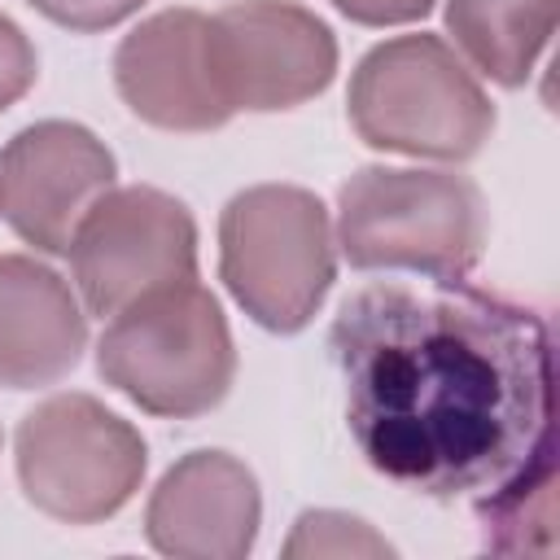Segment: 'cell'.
Masks as SVG:
<instances>
[{
    "label": "cell",
    "mask_w": 560,
    "mask_h": 560,
    "mask_svg": "<svg viewBox=\"0 0 560 560\" xmlns=\"http://www.w3.org/2000/svg\"><path fill=\"white\" fill-rule=\"evenodd\" d=\"M13 468L31 508L61 525H96L136 499L149 446L131 420L70 389L35 402L18 420Z\"/></svg>",
    "instance_id": "cell-6"
},
{
    "label": "cell",
    "mask_w": 560,
    "mask_h": 560,
    "mask_svg": "<svg viewBox=\"0 0 560 560\" xmlns=\"http://www.w3.org/2000/svg\"><path fill=\"white\" fill-rule=\"evenodd\" d=\"M88 311L74 284L35 254H0V385L44 389L79 368Z\"/></svg>",
    "instance_id": "cell-12"
},
{
    "label": "cell",
    "mask_w": 560,
    "mask_h": 560,
    "mask_svg": "<svg viewBox=\"0 0 560 560\" xmlns=\"http://www.w3.org/2000/svg\"><path fill=\"white\" fill-rule=\"evenodd\" d=\"M96 372L149 416L197 420L214 411L236 381V346L219 298L197 276L136 298L109 315Z\"/></svg>",
    "instance_id": "cell-4"
},
{
    "label": "cell",
    "mask_w": 560,
    "mask_h": 560,
    "mask_svg": "<svg viewBox=\"0 0 560 560\" xmlns=\"http://www.w3.org/2000/svg\"><path fill=\"white\" fill-rule=\"evenodd\" d=\"M114 88L158 131L197 136L232 122L210 66V13L201 9H162L136 22L114 48Z\"/></svg>",
    "instance_id": "cell-10"
},
{
    "label": "cell",
    "mask_w": 560,
    "mask_h": 560,
    "mask_svg": "<svg viewBox=\"0 0 560 560\" xmlns=\"http://www.w3.org/2000/svg\"><path fill=\"white\" fill-rule=\"evenodd\" d=\"M346 118L368 149L468 162L494 131V105L464 57L429 31L372 44L350 70Z\"/></svg>",
    "instance_id": "cell-3"
},
{
    "label": "cell",
    "mask_w": 560,
    "mask_h": 560,
    "mask_svg": "<svg viewBox=\"0 0 560 560\" xmlns=\"http://www.w3.org/2000/svg\"><path fill=\"white\" fill-rule=\"evenodd\" d=\"M118 162L83 122L44 118L0 149V214L39 254H66L83 214L114 188Z\"/></svg>",
    "instance_id": "cell-9"
},
{
    "label": "cell",
    "mask_w": 560,
    "mask_h": 560,
    "mask_svg": "<svg viewBox=\"0 0 560 560\" xmlns=\"http://www.w3.org/2000/svg\"><path fill=\"white\" fill-rule=\"evenodd\" d=\"M481 542L499 556H551L556 551V451L516 472L494 494L477 499Z\"/></svg>",
    "instance_id": "cell-14"
},
{
    "label": "cell",
    "mask_w": 560,
    "mask_h": 560,
    "mask_svg": "<svg viewBox=\"0 0 560 560\" xmlns=\"http://www.w3.org/2000/svg\"><path fill=\"white\" fill-rule=\"evenodd\" d=\"M560 0H446L451 48L477 79L525 88L556 35Z\"/></svg>",
    "instance_id": "cell-13"
},
{
    "label": "cell",
    "mask_w": 560,
    "mask_h": 560,
    "mask_svg": "<svg viewBox=\"0 0 560 560\" xmlns=\"http://www.w3.org/2000/svg\"><path fill=\"white\" fill-rule=\"evenodd\" d=\"M39 79V52L31 44V35L0 13V114L9 105H18Z\"/></svg>",
    "instance_id": "cell-16"
},
{
    "label": "cell",
    "mask_w": 560,
    "mask_h": 560,
    "mask_svg": "<svg viewBox=\"0 0 560 560\" xmlns=\"http://www.w3.org/2000/svg\"><path fill=\"white\" fill-rule=\"evenodd\" d=\"M258 477L219 446L179 455L144 503L149 547L175 560H245L258 542Z\"/></svg>",
    "instance_id": "cell-11"
},
{
    "label": "cell",
    "mask_w": 560,
    "mask_h": 560,
    "mask_svg": "<svg viewBox=\"0 0 560 560\" xmlns=\"http://www.w3.org/2000/svg\"><path fill=\"white\" fill-rule=\"evenodd\" d=\"M438 0H332V9L359 26H407L420 22Z\"/></svg>",
    "instance_id": "cell-18"
},
{
    "label": "cell",
    "mask_w": 560,
    "mask_h": 560,
    "mask_svg": "<svg viewBox=\"0 0 560 560\" xmlns=\"http://www.w3.org/2000/svg\"><path fill=\"white\" fill-rule=\"evenodd\" d=\"M210 66L232 114L315 101L337 74V35L293 0H232L210 13Z\"/></svg>",
    "instance_id": "cell-8"
},
{
    "label": "cell",
    "mask_w": 560,
    "mask_h": 560,
    "mask_svg": "<svg viewBox=\"0 0 560 560\" xmlns=\"http://www.w3.org/2000/svg\"><path fill=\"white\" fill-rule=\"evenodd\" d=\"M35 13H44L48 22L79 31V35H96L109 31L118 22H127L131 13H140L149 0H26Z\"/></svg>",
    "instance_id": "cell-17"
},
{
    "label": "cell",
    "mask_w": 560,
    "mask_h": 560,
    "mask_svg": "<svg viewBox=\"0 0 560 560\" xmlns=\"http://www.w3.org/2000/svg\"><path fill=\"white\" fill-rule=\"evenodd\" d=\"M328 350L359 455L411 494L477 503L556 451L551 337L521 302L464 280L363 284Z\"/></svg>",
    "instance_id": "cell-1"
},
{
    "label": "cell",
    "mask_w": 560,
    "mask_h": 560,
    "mask_svg": "<svg viewBox=\"0 0 560 560\" xmlns=\"http://www.w3.org/2000/svg\"><path fill=\"white\" fill-rule=\"evenodd\" d=\"M70 276L88 315H118L136 298L197 276V219L153 184H114L70 236Z\"/></svg>",
    "instance_id": "cell-7"
},
{
    "label": "cell",
    "mask_w": 560,
    "mask_h": 560,
    "mask_svg": "<svg viewBox=\"0 0 560 560\" xmlns=\"http://www.w3.org/2000/svg\"><path fill=\"white\" fill-rule=\"evenodd\" d=\"M289 560H381L394 556V542L376 534L363 516L337 508H306L293 521V534L280 547Z\"/></svg>",
    "instance_id": "cell-15"
},
{
    "label": "cell",
    "mask_w": 560,
    "mask_h": 560,
    "mask_svg": "<svg viewBox=\"0 0 560 560\" xmlns=\"http://www.w3.org/2000/svg\"><path fill=\"white\" fill-rule=\"evenodd\" d=\"M219 276L258 328L302 332L337 280L328 206L298 184L241 188L219 214Z\"/></svg>",
    "instance_id": "cell-5"
},
{
    "label": "cell",
    "mask_w": 560,
    "mask_h": 560,
    "mask_svg": "<svg viewBox=\"0 0 560 560\" xmlns=\"http://www.w3.org/2000/svg\"><path fill=\"white\" fill-rule=\"evenodd\" d=\"M332 236L354 271L464 280L481 262L490 214L468 175L438 166H359L337 188Z\"/></svg>",
    "instance_id": "cell-2"
}]
</instances>
